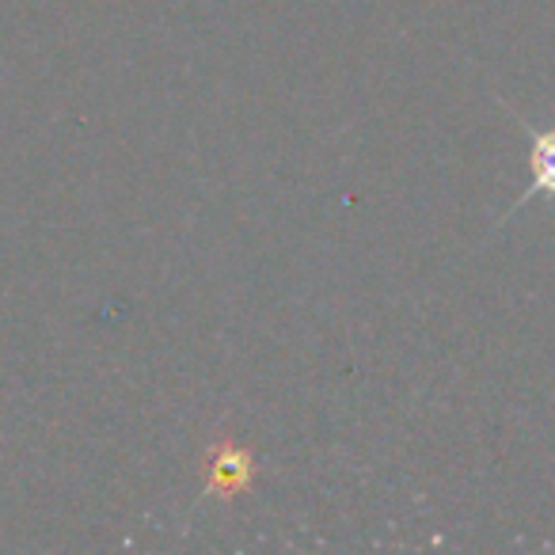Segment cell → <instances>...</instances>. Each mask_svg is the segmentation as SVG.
I'll return each mask as SVG.
<instances>
[{
    "instance_id": "obj_2",
    "label": "cell",
    "mask_w": 555,
    "mask_h": 555,
    "mask_svg": "<svg viewBox=\"0 0 555 555\" xmlns=\"http://www.w3.org/2000/svg\"><path fill=\"white\" fill-rule=\"evenodd\" d=\"M532 171H537V183H532L537 191L529 194H555V133H540L532 141Z\"/></svg>"
},
{
    "instance_id": "obj_1",
    "label": "cell",
    "mask_w": 555,
    "mask_h": 555,
    "mask_svg": "<svg viewBox=\"0 0 555 555\" xmlns=\"http://www.w3.org/2000/svg\"><path fill=\"white\" fill-rule=\"evenodd\" d=\"M255 479V456L240 441H221L214 453L206 456V491L214 499H232L244 494Z\"/></svg>"
}]
</instances>
